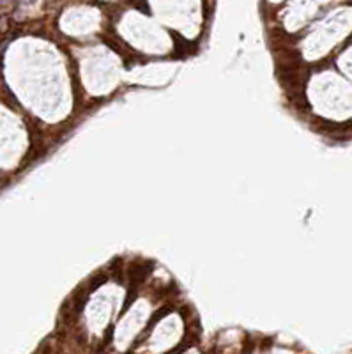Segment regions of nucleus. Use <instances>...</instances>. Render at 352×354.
Returning <instances> with one entry per match:
<instances>
[]
</instances>
